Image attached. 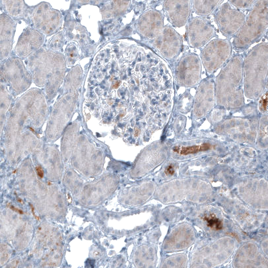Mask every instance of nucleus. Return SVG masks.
Wrapping results in <instances>:
<instances>
[{
  "label": "nucleus",
  "instance_id": "7",
  "mask_svg": "<svg viewBox=\"0 0 268 268\" xmlns=\"http://www.w3.org/2000/svg\"><path fill=\"white\" fill-rule=\"evenodd\" d=\"M256 1H229L231 5H233L241 11H251L254 5L255 4Z\"/></svg>",
  "mask_w": 268,
  "mask_h": 268
},
{
  "label": "nucleus",
  "instance_id": "19",
  "mask_svg": "<svg viewBox=\"0 0 268 268\" xmlns=\"http://www.w3.org/2000/svg\"><path fill=\"white\" fill-rule=\"evenodd\" d=\"M93 87H91V88H90V89H93Z\"/></svg>",
  "mask_w": 268,
  "mask_h": 268
},
{
  "label": "nucleus",
  "instance_id": "5",
  "mask_svg": "<svg viewBox=\"0 0 268 268\" xmlns=\"http://www.w3.org/2000/svg\"><path fill=\"white\" fill-rule=\"evenodd\" d=\"M232 46L228 39H215L203 49V60L209 73H213L228 62L231 58Z\"/></svg>",
  "mask_w": 268,
  "mask_h": 268
},
{
  "label": "nucleus",
  "instance_id": "4",
  "mask_svg": "<svg viewBox=\"0 0 268 268\" xmlns=\"http://www.w3.org/2000/svg\"><path fill=\"white\" fill-rule=\"evenodd\" d=\"M246 16L227 2L221 5L214 14L215 22L221 32L228 39L234 37L244 24Z\"/></svg>",
  "mask_w": 268,
  "mask_h": 268
},
{
  "label": "nucleus",
  "instance_id": "1",
  "mask_svg": "<svg viewBox=\"0 0 268 268\" xmlns=\"http://www.w3.org/2000/svg\"><path fill=\"white\" fill-rule=\"evenodd\" d=\"M267 27L268 1H256L243 26L234 37V41L241 38L239 40L241 42L235 48L239 52L248 49L266 34Z\"/></svg>",
  "mask_w": 268,
  "mask_h": 268
},
{
  "label": "nucleus",
  "instance_id": "14",
  "mask_svg": "<svg viewBox=\"0 0 268 268\" xmlns=\"http://www.w3.org/2000/svg\"><path fill=\"white\" fill-rule=\"evenodd\" d=\"M116 101L117 102H119V100H116Z\"/></svg>",
  "mask_w": 268,
  "mask_h": 268
},
{
  "label": "nucleus",
  "instance_id": "17",
  "mask_svg": "<svg viewBox=\"0 0 268 268\" xmlns=\"http://www.w3.org/2000/svg\"><path fill=\"white\" fill-rule=\"evenodd\" d=\"M140 115H141V116L143 115V113L141 114H140Z\"/></svg>",
  "mask_w": 268,
  "mask_h": 268
},
{
  "label": "nucleus",
  "instance_id": "8",
  "mask_svg": "<svg viewBox=\"0 0 268 268\" xmlns=\"http://www.w3.org/2000/svg\"><path fill=\"white\" fill-rule=\"evenodd\" d=\"M202 150V146L200 148L198 146H175L174 149V152L181 155H186L193 154Z\"/></svg>",
  "mask_w": 268,
  "mask_h": 268
},
{
  "label": "nucleus",
  "instance_id": "18",
  "mask_svg": "<svg viewBox=\"0 0 268 268\" xmlns=\"http://www.w3.org/2000/svg\"><path fill=\"white\" fill-rule=\"evenodd\" d=\"M137 89V88H135V89H134V90H136L137 89Z\"/></svg>",
  "mask_w": 268,
  "mask_h": 268
},
{
  "label": "nucleus",
  "instance_id": "11",
  "mask_svg": "<svg viewBox=\"0 0 268 268\" xmlns=\"http://www.w3.org/2000/svg\"><path fill=\"white\" fill-rule=\"evenodd\" d=\"M36 169L38 176L40 178H43L44 176V172L42 168L40 166H38L36 167Z\"/></svg>",
  "mask_w": 268,
  "mask_h": 268
},
{
  "label": "nucleus",
  "instance_id": "16",
  "mask_svg": "<svg viewBox=\"0 0 268 268\" xmlns=\"http://www.w3.org/2000/svg\"><path fill=\"white\" fill-rule=\"evenodd\" d=\"M108 119L109 120H110V119H110V117H108Z\"/></svg>",
  "mask_w": 268,
  "mask_h": 268
},
{
  "label": "nucleus",
  "instance_id": "2",
  "mask_svg": "<svg viewBox=\"0 0 268 268\" xmlns=\"http://www.w3.org/2000/svg\"><path fill=\"white\" fill-rule=\"evenodd\" d=\"M243 71V57L242 55H236L230 58L217 76V78L218 79L229 83L220 80H216L217 83H220V84H225V85L217 86L222 85L223 87L225 86L226 88L228 87L220 95H222L225 91H227V89H228L225 95L226 96L224 97V100L222 103L223 106L233 108L238 106L237 102L239 106L241 104L239 101L242 103L243 94L241 84Z\"/></svg>",
  "mask_w": 268,
  "mask_h": 268
},
{
  "label": "nucleus",
  "instance_id": "6",
  "mask_svg": "<svg viewBox=\"0 0 268 268\" xmlns=\"http://www.w3.org/2000/svg\"><path fill=\"white\" fill-rule=\"evenodd\" d=\"M203 220L207 222V225L209 228L214 230H221L223 227V224L221 220L217 218L214 214H210L209 216H205Z\"/></svg>",
  "mask_w": 268,
  "mask_h": 268
},
{
  "label": "nucleus",
  "instance_id": "10",
  "mask_svg": "<svg viewBox=\"0 0 268 268\" xmlns=\"http://www.w3.org/2000/svg\"><path fill=\"white\" fill-rule=\"evenodd\" d=\"M165 172L166 175H174L175 172V169H174V166L172 164L169 165L168 167L165 169Z\"/></svg>",
  "mask_w": 268,
  "mask_h": 268
},
{
  "label": "nucleus",
  "instance_id": "3",
  "mask_svg": "<svg viewBox=\"0 0 268 268\" xmlns=\"http://www.w3.org/2000/svg\"><path fill=\"white\" fill-rule=\"evenodd\" d=\"M246 87L251 84L264 83L268 72V43L257 45L246 55L243 61Z\"/></svg>",
  "mask_w": 268,
  "mask_h": 268
},
{
  "label": "nucleus",
  "instance_id": "12",
  "mask_svg": "<svg viewBox=\"0 0 268 268\" xmlns=\"http://www.w3.org/2000/svg\"><path fill=\"white\" fill-rule=\"evenodd\" d=\"M118 126L119 127H122L123 126V125H122L121 124H119L118 125Z\"/></svg>",
  "mask_w": 268,
  "mask_h": 268
},
{
  "label": "nucleus",
  "instance_id": "13",
  "mask_svg": "<svg viewBox=\"0 0 268 268\" xmlns=\"http://www.w3.org/2000/svg\"><path fill=\"white\" fill-rule=\"evenodd\" d=\"M101 88L102 89H105V87L104 86H101Z\"/></svg>",
  "mask_w": 268,
  "mask_h": 268
},
{
  "label": "nucleus",
  "instance_id": "15",
  "mask_svg": "<svg viewBox=\"0 0 268 268\" xmlns=\"http://www.w3.org/2000/svg\"><path fill=\"white\" fill-rule=\"evenodd\" d=\"M177 87V89H179V88L178 86H177V87Z\"/></svg>",
  "mask_w": 268,
  "mask_h": 268
},
{
  "label": "nucleus",
  "instance_id": "9",
  "mask_svg": "<svg viewBox=\"0 0 268 268\" xmlns=\"http://www.w3.org/2000/svg\"><path fill=\"white\" fill-rule=\"evenodd\" d=\"M259 109L261 112H264L267 111L268 92L264 94L260 99L259 102Z\"/></svg>",
  "mask_w": 268,
  "mask_h": 268
}]
</instances>
